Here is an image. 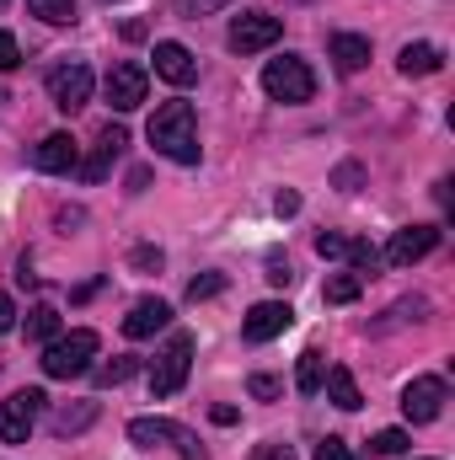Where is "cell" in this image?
<instances>
[{
	"instance_id": "277c9868",
	"label": "cell",
	"mask_w": 455,
	"mask_h": 460,
	"mask_svg": "<svg viewBox=\"0 0 455 460\" xmlns=\"http://www.w3.org/2000/svg\"><path fill=\"white\" fill-rule=\"evenodd\" d=\"M188 369H193V332H172L150 364V396H161V402L177 396L188 385Z\"/></svg>"
},
{
	"instance_id": "ab89813d",
	"label": "cell",
	"mask_w": 455,
	"mask_h": 460,
	"mask_svg": "<svg viewBox=\"0 0 455 460\" xmlns=\"http://www.w3.org/2000/svg\"><path fill=\"white\" fill-rule=\"evenodd\" d=\"M353 182H359V166L348 161V166H343V172H338V188H353Z\"/></svg>"
},
{
	"instance_id": "d4e9b609",
	"label": "cell",
	"mask_w": 455,
	"mask_h": 460,
	"mask_svg": "<svg viewBox=\"0 0 455 460\" xmlns=\"http://www.w3.org/2000/svg\"><path fill=\"white\" fill-rule=\"evenodd\" d=\"M32 16H43L49 27H70L76 22V0H27Z\"/></svg>"
},
{
	"instance_id": "60d3db41",
	"label": "cell",
	"mask_w": 455,
	"mask_h": 460,
	"mask_svg": "<svg viewBox=\"0 0 455 460\" xmlns=\"http://www.w3.org/2000/svg\"><path fill=\"white\" fill-rule=\"evenodd\" d=\"M103 5H108V0H103Z\"/></svg>"
},
{
	"instance_id": "ffe728a7",
	"label": "cell",
	"mask_w": 455,
	"mask_h": 460,
	"mask_svg": "<svg viewBox=\"0 0 455 460\" xmlns=\"http://www.w3.org/2000/svg\"><path fill=\"white\" fill-rule=\"evenodd\" d=\"M322 380H327V358H322V348H306L300 364H295V391H300V396H317Z\"/></svg>"
},
{
	"instance_id": "4dcf8cb0",
	"label": "cell",
	"mask_w": 455,
	"mask_h": 460,
	"mask_svg": "<svg viewBox=\"0 0 455 460\" xmlns=\"http://www.w3.org/2000/svg\"><path fill=\"white\" fill-rule=\"evenodd\" d=\"M317 460H359V456H353V445H348V439H333V434H327V439L317 445Z\"/></svg>"
},
{
	"instance_id": "2e32d148",
	"label": "cell",
	"mask_w": 455,
	"mask_h": 460,
	"mask_svg": "<svg viewBox=\"0 0 455 460\" xmlns=\"http://www.w3.org/2000/svg\"><path fill=\"white\" fill-rule=\"evenodd\" d=\"M166 322H172V305L166 300H134V311L123 316V332L129 338H156Z\"/></svg>"
},
{
	"instance_id": "d6986e66",
	"label": "cell",
	"mask_w": 455,
	"mask_h": 460,
	"mask_svg": "<svg viewBox=\"0 0 455 460\" xmlns=\"http://www.w3.org/2000/svg\"><path fill=\"white\" fill-rule=\"evenodd\" d=\"M445 65V49L440 43H407L402 54H397V70L402 75H434Z\"/></svg>"
},
{
	"instance_id": "4316f807",
	"label": "cell",
	"mask_w": 455,
	"mask_h": 460,
	"mask_svg": "<svg viewBox=\"0 0 455 460\" xmlns=\"http://www.w3.org/2000/svg\"><path fill=\"white\" fill-rule=\"evenodd\" d=\"M134 369H139V358H129V353H123V358H113V364H103V369H97V385H123Z\"/></svg>"
},
{
	"instance_id": "7402d4cb",
	"label": "cell",
	"mask_w": 455,
	"mask_h": 460,
	"mask_svg": "<svg viewBox=\"0 0 455 460\" xmlns=\"http://www.w3.org/2000/svg\"><path fill=\"white\" fill-rule=\"evenodd\" d=\"M424 316H429V300L413 295V300H397V305L386 311V322H375L370 332H391V327H402V322H424Z\"/></svg>"
},
{
	"instance_id": "3957f363",
	"label": "cell",
	"mask_w": 455,
	"mask_h": 460,
	"mask_svg": "<svg viewBox=\"0 0 455 460\" xmlns=\"http://www.w3.org/2000/svg\"><path fill=\"white\" fill-rule=\"evenodd\" d=\"M263 92H268L273 102H284V108H300V102L317 97V75H311L306 59L284 54V59H268V65H263Z\"/></svg>"
},
{
	"instance_id": "5b68a950",
	"label": "cell",
	"mask_w": 455,
	"mask_h": 460,
	"mask_svg": "<svg viewBox=\"0 0 455 460\" xmlns=\"http://www.w3.org/2000/svg\"><path fill=\"white\" fill-rule=\"evenodd\" d=\"M129 439H134L139 450L172 445L183 460H210V456H204V445H199V434H193V429H183V423H172V418H134V423H129Z\"/></svg>"
},
{
	"instance_id": "8fae6325",
	"label": "cell",
	"mask_w": 455,
	"mask_h": 460,
	"mask_svg": "<svg viewBox=\"0 0 455 460\" xmlns=\"http://www.w3.org/2000/svg\"><path fill=\"white\" fill-rule=\"evenodd\" d=\"M103 92H108L113 113H134L145 102V92H150V75H145V65H113L108 81H103Z\"/></svg>"
},
{
	"instance_id": "d590c367",
	"label": "cell",
	"mask_w": 455,
	"mask_h": 460,
	"mask_svg": "<svg viewBox=\"0 0 455 460\" xmlns=\"http://www.w3.org/2000/svg\"><path fill=\"white\" fill-rule=\"evenodd\" d=\"M295 273H290V262L284 257H268V284H290Z\"/></svg>"
},
{
	"instance_id": "484cf974",
	"label": "cell",
	"mask_w": 455,
	"mask_h": 460,
	"mask_svg": "<svg viewBox=\"0 0 455 460\" xmlns=\"http://www.w3.org/2000/svg\"><path fill=\"white\" fill-rule=\"evenodd\" d=\"M343 257H348V262H353V273H359V279H364V273H375V268H380V252H375V246H370V241H348V252H343Z\"/></svg>"
},
{
	"instance_id": "9a60e30c",
	"label": "cell",
	"mask_w": 455,
	"mask_h": 460,
	"mask_svg": "<svg viewBox=\"0 0 455 460\" xmlns=\"http://www.w3.org/2000/svg\"><path fill=\"white\" fill-rule=\"evenodd\" d=\"M76 161H81V145H76L70 134H49V139L32 150V166H38V172H76Z\"/></svg>"
},
{
	"instance_id": "44dd1931",
	"label": "cell",
	"mask_w": 455,
	"mask_h": 460,
	"mask_svg": "<svg viewBox=\"0 0 455 460\" xmlns=\"http://www.w3.org/2000/svg\"><path fill=\"white\" fill-rule=\"evenodd\" d=\"M97 423V402H76V407H59L54 418H49V429L65 439V434H81V429H92Z\"/></svg>"
},
{
	"instance_id": "ba28073f",
	"label": "cell",
	"mask_w": 455,
	"mask_h": 460,
	"mask_svg": "<svg viewBox=\"0 0 455 460\" xmlns=\"http://www.w3.org/2000/svg\"><path fill=\"white\" fill-rule=\"evenodd\" d=\"M43 402H49L43 391H16V396H5V402H0V439H5V445H27V434H32Z\"/></svg>"
},
{
	"instance_id": "5bb4252c",
	"label": "cell",
	"mask_w": 455,
	"mask_h": 460,
	"mask_svg": "<svg viewBox=\"0 0 455 460\" xmlns=\"http://www.w3.org/2000/svg\"><path fill=\"white\" fill-rule=\"evenodd\" d=\"M156 75L172 81V86H193L199 81V59L183 43H156Z\"/></svg>"
},
{
	"instance_id": "8992f818",
	"label": "cell",
	"mask_w": 455,
	"mask_h": 460,
	"mask_svg": "<svg viewBox=\"0 0 455 460\" xmlns=\"http://www.w3.org/2000/svg\"><path fill=\"white\" fill-rule=\"evenodd\" d=\"M279 38H284V22L268 16V11H241V16L230 22V49H236V54H263V49H273Z\"/></svg>"
},
{
	"instance_id": "74e56055",
	"label": "cell",
	"mask_w": 455,
	"mask_h": 460,
	"mask_svg": "<svg viewBox=\"0 0 455 460\" xmlns=\"http://www.w3.org/2000/svg\"><path fill=\"white\" fill-rule=\"evenodd\" d=\"M16 327V305H11V295H0V338Z\"/></svg>"
},
{
	"instance_id": "6da1fadb",
	"label": "cell",
	"mask_w": 455,
	"mask_h": 460,
	"mask_svg": "<svg viewBox=\"0 0 455 460\" xmlns=\"http://www.w3.org/2000/svg\"><path fill=\"white\" fill-rule=\"evenodd\" d=\"M150 145L177 161V166H199V118H193V102H161L156 118H150Z\"/></svg>"
},
{
	"instance_id": "f546056e",
	"label": "cell",
	"mask_w": 455,
	"mask_h": 460,
	"mask_svg": "<svg viewBox=\"0 0 455 460\" xmlns=\"http://www.w3.org/2000/svg\"><path fill=\"white\" fill-rule=\"evenodd\" d=\"M343 252H348V235H338V230H322V235H317V257L333 262V257H343Z\"/></svg>"
},
{
	"instance_id": "f35d334b",
	"label": "cell",
	"mask_w": 455,
	"mask_h": 460,
	"mask_svg": "<svg viewBox=\"0 0 455 460\" xmlns=\"http://www.w3.org/2000/svg\"><path fill=\"white\" fill-rule=\"evenodd\" d=\"M273 209H279V215H295V209H300V199H295V193H279V199H273Z\"/></svg>"
},
{
	"instance_id": "8d00e7d4",
	"label": "cell",
	"mask_w": 455,
	"mask_h": 460,
	"mask_svg": "<svg viewBox=\"0 0 455 460\" xmlns=\"http://www.w3.org/2000/svg\"><path fill=\"white\" fill-rule=\"evenodd\" d=\"M134 268H161V246H139L134 252Z\"/></svg>"
},
{
	"instance_id": "836d02e7",
	"label": "cell",
	"mask_w": 455,
	"mask_h": 460,
	"mask_svg": "<svg viewBox=\"0 0 455 460\" xmlns=\"http://www.w3.org/2000/svg\"><path fill=\"white\" fill-rule=\"evenodd\" d=\"M220 5H230V0H177L183 16H210V11H220Z\"/></svg>"
},
{
	"instance_id": "e575fe53",
	"label": "cell",
	"mask_w": 455,
	"mask_h": 460,
	"mask_svg": "<svg viewBox=\"0 0 455 460\" xmlns=\"http://www.w3.org/2000/svg\"><path fill=\"white\" fill-rule=\"evenodd\" d=\"M252 460H290V445H279V439H268V445H257Z\"/></svg>"
},
{
	"instance_id": "1f68e13d",
	"label": "cell",
	"mask_w": 455,
	"mask_h": 460,
	"mask_svg": "<svg viewBox=\"0 0 455 460\" xmlns=\"http://www.w3.org/2000/svg\"><path fill=\"white\" fill-rule=\"evenodd\" d=\"M279 391H284V385H279L273 375H252V396H257V402H273Z\"/></svg>"
},
{
	"instance_id": "603a6c76",
	"label": "cell",
	"mask_w": 455,
	"mask_h": 460,
	"mask_svg": "<svg viewBox=\"0 0 455 460\" xmlns=\"http://www.w3.org/2000/svg\"><path fill=\"white\" fill-rule=\"evenodd\" d=\"M27 338L32 343H54L59 338V311L54 305H32L27 311Z\"/></svg>"
},
{
	"instance_id": "7a4b0ae2",
	"label": "cell",
	"mask_w": 455,
	"mask_h": 460,
	"mask_svg": "<svg viewBox=\"0 0 455 460\" xmlns=\"http://www.w3.org/2000/svg\"><path fill=\"white\" fill-rule=\"evenodd\" d=\"M97 348H103V338H97L92 327H76V332H59L54 343H43V358H38V364H43L49 380H76V375L92 369Z\"/></svg>"
},
{
	"instance_id": "b9f144b4",
	"label": "cell",
	"mask_w": 455,
	"mask_h": 460,
	"mask_svg": "<svg viewBox=\"0 0 455 460\" xmlns=\"http://www.w3.org/2000/svg\"><path fill=\"white\" fill-rule=\"evenodd\" d=\"M0 5H5V0H0Z\"/></svg>"
},
{
	"instance_id": "30bf717a",
	"label": "cell",
	"mask_w": 455,
	"mask_h": 460,
	"mask_svg": "<svg viewBox=\"0 0 455 460\" xmlns=\"http://www.w3.org/2000/svg\"><path fill=\"white\" fill-rule=\"evenodd\" d=\"M434 246H440V226H407V230L391 235V246L380 252V262H391V268H413V262H424Z\"/></svg>"
},
{
	"instance_id": "d6a6232c",
	"label": "cell",
	"mask_w": 455,
	"mask_h": 460,
	"mask_svg": "<svg viewBox=\"0 0 455 460\" xmlns=\"http://www.w3.org/2000/svg\"><path fill=\"white\" fill-rule=\"evenodd\" d=\"M16 65H22V49L11 32H0V70H16Z\"/></svg>"
},
{
	"instance_id": "cb8c5ba5",
	"label": "cell",
	"mask_w": 455,
	"mask_h": 460,
	"mask_svg": "<svg viewBox=\"0 0 455 460\" xmlns=\"http://www.w3.org/2000/svg\"><path fill=\"white\" fill-rule=\"evenodd\" d=\"M359 289H364L359 273H333V279L322 284V300H327V305H348V300H359Z\"/></svg>"
},
{
	"instance_id": "9c48e42d",
	"label": "cell",
	"mask_w": 455,
	"mask_h": 460,
	"mask_svg": "<svg viewBox=\"0 0 455 460\" xmlns=\"http://www.w3.org/2000/svg\"><path fill=\"white\" fill-rule=\"evenodd\" d=\"M445 402H451V391H445L440 375H418V380L402 391V412H407V423H434V418L445 412Z\"/></svg>"
},
{
	"instance_id": "e0dca14e",
	"label": "cell",
	"mask_w": 455,
	"mask_h": 460,
	"mask_svg": "<svg viewBox=\"0 0 455 460\" xmlns=\"http://www.w3.org/2000/svg\"><path fill=\"white\" fill-rule=\"evenodd\" d=\"M327 54H333V65H338L343 75H359V70L370 65V38H359V32H333V38H327Z\"/></svg>"
},
{
	"instance_id": "52a82bcc",
	"label": "cell",
	"mask_w": 455,
	"mask_h": 460,
	"mask_svg": "<svg viewBox=\"0 0 455 460\" xmlns=\"http://www.w3.org/2000/svg\"><path fill=\"white\" fill-rule=\"evenodd\" d=\"M92 70L81 65V59H70V65H59V70H49V97H54V108L59 113H81L86 102H92Z\"/></svg>"
},
{
	"instance_id": "83f0119b",
	"label": "cell",
	"mask_w": 455,
	"mask_h": 460,
	"mask_svg": "<svg viewBox=\"0 0 455 460\" xmlns=\"http://www.w3.org/2000/svg\"><path fill=\"white\" fill-rule=\"evenodd\" d=\"M220 289H226V279H220V273H204V279H193V284H188V300L199 305V300H215Z\"/></svg>"
},
{
	"instance_id": "4fadbf2b",
	"label": "cell",
	"mask_w": 455,
	"mask_h": 460,
	"mask_svg": "<svg viewBox=\"0 0 455 460\" xmlns=\"http://www.w3.org/2000/svg\"><path fill=\"white\" fill-rule=\"evenodd\" d=\"M123 145H129V134H123L118 123H108V128L97 134V145H92V161H76V172H81L86 182H103V177L113 172V161L123 155Z\"/></svg>"
},
{
	"instance_id": "ac0fdd59",
	"label": "cell",
	"mask_w": 455,
	"mask_h": 460,
	"mask_svg": "<svg viewBox=\"0 0 455 460\" xmlns=\"http://www.w3.org/2000/svg\"><path fill=\"white\" fill-rule=\"evenodd\" d=\"M322 385H327V402H333V407H343V412H359V407H364L359 380H353V369H348V364H333Z\"/></svg>"
},
{
	"instance_id": "7c38bea8",
	"label": "cell",
	"mask_w": 455,
	"mask_h": 460,
	"mask_svg": "<svg viewBox=\"0 0 455 460\" xmlns=\"http://www.w3.org/2000/svg\"><path fill=\"white\" fill-rule=\"evenodd\" d=\"M290 322H295V311H290L284 300H263V305H252V311L241 316V338H246V343H273Z\"/></svg>"
},
{
	"instance_id": "f1b7e54d",
	"label": "cell",
	"mask_w": 455,
	"mask_h": 460,
	"mask_svg": "<svg viewBox=\"0 0 455 460\" xmlns=\"http://www.w3.org/2000/svg\"><path fill=\"white\" fill-rule=\"evenodd\" d=\"M370 450H375V456H402V450H407V434H402V429H386V434H375Z\"/></svg>"
}]
</instances>
